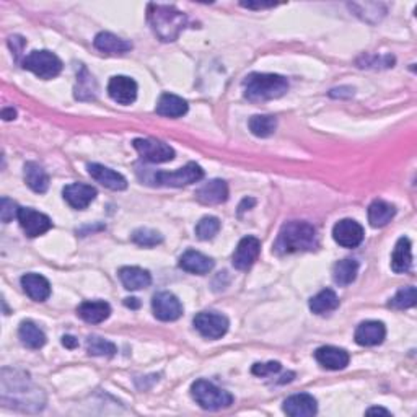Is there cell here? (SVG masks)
Masks as SVG:
<instances>
[{
    "mask_svg": "<svg viewBox=\"0 0 417 417\" xmlns=\"http://www.w3.org/2000/svg\"><path fill=\"white\" fill-rule=\"evenodd\" d=\"M21 287H23L25 294L35 302L48 300L51 295L49 280L39 274H25L21 278Z\"/></svg>",
    "mask_w": 417,
    "mask_h": 417,
    "instance_id": "21",
    "label": "cell"
},
{
    "mask_svg": "<svg viewBox=\"0 0 417 417\" xmlns=\"http://www.w3.org/2000/svg\"><path fill=\"white\" fill-rule=\"evenodd\" d=\"M155 318L160 321H176L183 315V305L170 292H159L152 300Z\"/></svg>",
    "mask_w": 417,
    "mask_h": 417,
    "instance_id": "11",
    "label": "cell"
},
{
    "mask_svg": "<svg viewBox=\"0 0 417 417\" xmlns=\"http://www.w3.org/2000/svg\"><path fill=\"white\" fill-rule=\"evenodd\" d=\"M19 337L21 344L28 349H41L46 344V334L33 321H23L20 324Z\"/></svg>",
    "mask_w": 417,
    "mask_h": 417,
    "instance_id": "29",
    "label": "cell"
},
{
    "mask_svg": "<svg viewBox=\"0 0 417 417\" xmlns=\"http://www.w3.org/2000/svg\"><path fill=\"white\" fill-rule=\"evenodd\" d=\"M132 145L139 152V155L150 163H167L174 159V150L162 140L135 139Z\"/></svg>",
    "mask_w": 417,
    "mask_h": 417,
    "instance_id": "7",
    "label": "cell"
},
{
    "mask_svg": "<svg viewBox=\"0 0 417 417\" xmlns=\"http://www.w3.org/2000/svg\"><path fill=\"white\" fill-rule=\"evenodd\" d=\"M196 199L206 206L222 204L228 199V184L223 179H212L196 191Z\"/></svg>",
    "mask_w": 417,
    "mask_h": 417,
    "instance_id": "18",
    "label": "cell"
},
{
    "mask_svg": "<svg viewBox=\"0 0 417 417\" xmlns=\"http://www.w3.org/2000/svg\"><path fill=\"white\" fill-rule=\"evenodd\" d=\"M248 126H250V131L256 137H269V135L274 134L275 127H278V120L269 115H256L251 117Z\"/></svg>",
    "mask_w": 417,
    "mask_h": 417,
    "instance_id": "33",
    "label": "cell"
},
{
    "mask_svg": "<svg viewBox=\"0 0 417 417\" xmlns=\"http://www.w3.org/2000/svg\"><path fill=\"white\" fill-rule=\"evenodd\" d=\"M284 413L292 417H310L315 416L318 411V403L312 394L300 393L287 398L284 401Z\"/></svg>",
    "mask_w": 417,
    "mask_h": 417,
    "instance_id": "15",
    "label": "cell"
},
{
    "mask_svg": "<svg viewBox=\"0 0 417 417\" xmlns=\"http://www.w3.org/2000/svg\"><path fill=\"white\" fill-rule=\"evenodd\" d=\"M315 248H318L317 228L308 222L294 221L280 228L274 251L278 255H292V253L312 251Z\"/></svg>",
    "mask_w": 417,
    "mask_h": 417,
    "instance_id": "1",
    "label": "cell"
},
{
    "mask_svg": "<svg viewBox=\"0 0 417 417\" xmlns=\"http://www.w3.org/2000/svg\"><path fill=\"white\" fill-rule=\"evenodd\" d=\"M388 305L394 310L413 308L416 305V287L409 285L404 287L401 290H398V294L391 298Z\"/></svg>",
    "mask_w": 417,
    "mask_h": 417,
    "instance_id": "35",
    "label": "cell"
},
{
    "mask_svg": "<svg viewBox=\"0 0 417 417\" xmlns=\"http://www.w3.org/2000/svg\"><path fill=\"white\" fill-rule=\"evenodd\" d=\"M87 351L90 356L112 357L116 354V346L100 336H90L87 341Z\"/></svg>",
    "mask_w": 417,
    "mask_h": 417,
    "instance_id": "34",
    "label": "cell"
},
{
    "mask_svg": "<svg viewBox=\"0 0 417 417\" xmlns=\"http://www.w3.org/2000/svg\"><path fill=\"white\" fill-rule=\"evenodd\" d=\"M332 238L344 248H356L364 241V228L352 218H344L332 228Z\"/></svg>",
    "mask_w": 417,
    "mask_h": 417,
    "instance_id": "10",
    "label": "cell"
},
{
    "mask_svg": "<svg viewBox=\"0 0 417 417\" xmlns=\"http://www.w3.org/2000/svg\"><path fill=\"white\" fill-rule=\"evenodd\" d=\"M124 303H126V307H131V308H139V305H140V303L137 302V298H126Z\"/></svg>",
    "mask_w": 417,
    "mask_h": 417,
    "instance_id": "45",
    "label": "cell"
},
{
    "mask_svg": "<svg viewBox=\"0 0 417 417\" xmlns=\"http://www.w3.org/2000/svg\"><path fill=\"white\" fill-rule=\"evenodd\" d=\"M221 230V221L217 217H204L196 225V235L199 240H212Z\"/></svg>",
    "mask_w": 417,
    "mask_h": 417,
    "instance_id": "36",
    "label": "cell"
},
{
    "mask_svg": "<svg viewBox=\"0 0 417 417\" xmlns=\"http://www.w3.org/2000/svg\"><path fill=\"white\" fill-rule=\"evenodd\" d=\"M132 241L134 243H137L139 246L152 248V246L160 245L163 241V236L159 232H155V230L139 228L132 233Z\"/></svg>",
    "mask_w": 417,
    "mask_h": 417,
    "instance_id": "37",
    "label": "cell"
},
{
    "mask_svg": "<svg viewBox=\"0 0 417 417\" xmlns=\"http://www.w3.org/2000/svg\"><path fill=\"white\" fill-rule=\"evenodd\" d=\"M255 204H256V201H255V199H245V201L240 204V212H241V211H246V208H250V207H253Z\"/></svg>",
    "mask_w": 417,
    "mask_h": 417,
    "instance_id": "44",
    "label": "cell"
},
{
    "mask_svg": "<svg viewBox=\"0 0 417 417\" xmlns=\"http://www.w3.org/2000/svg\"><path fill=\"white\" fill-rule=\"evenodd\" d=\"M62 344H64L65 347H69V349H74V347H77V346H78V341L75 339L74 336H64V337H62Z\"/></svg>",
    "mask_w": 417,
    "mask_h": 417,
    "instance_id": "41",
    "label": "cell"
},
{
    "mask_svg": "<svg viewBox=\"0 0 417 417\" xmlns=\"http://www.w3.org/2000/svg\"><path fill=\"white\" fill-rule=\"evenodd\" d=\"M62 194H64V199L72 208L83 211V208H87L95 201V197H97V189L88 184L74 183L65 186Z\"/></svg>",
    "mask_w": 417,
    "mask_h": 417,
    "instance_id": "14",
    "label": "cell"
},
{
    "mask_svg": "<svg viewBox=\"0 0 417 417\" xmlns=\"http://www.w3.org/2000/svg\"><path fill=\"white\" fill-rule=\"evenodd\" d=\"M147 20L157 38L162 41H174L188 23V19L173 5L150 4L147 9Z\"/></svg>",
    "mask_w": 417,
    "mask_h": 417,
    "instance_id": "2",
    "label": "cell"
},
{
    "mask_svg": "<svg viewBox=\"0 0 417 417\" xmlns=\"http://www.w3.org/2000/svg\"><path fill=\"white\" fill-rule=\"evenodd\" d=\"M155 111L159 112L160 116L181 117L183 115L188 112V103H186L183 98L176 97V95L163 93L159 100V103H157Z\"/></svg>",
    "mask_w": 417,
    "mask_h": 417,
    "instance_id": "27",
    "label": "cell"
},
{
    "mask_svg": "<svg viewBox=\"0 0 417 417\" xmlns=\"http://www.w3.org/2000/svg\"><path fill=\"white\" fill-rule=\"evenodd\" d=\"M88 173L93 179H97L100 184H103L105 188L111 191H124L127 188L126 178L121 173L111 170V168L105 165H100V163H90Z\"/></svg>",
    "mask_w": 417,
    "mask_h": 417,
    "instance_id": "16",
    "label": "cell"
},
{
    "mask_svg": "<svg viewBox=\"0 0 417 417\" xmlns=\"http://www.w3.org/2000/svg\"><path fill=\"white\" fill-rule=\"evenodd\" d=\"M241 7H246V9H253V10H263V9H273V7H278V4H264V2H241Z\"/></svg>",
    "mask_w": 417,
    "mask_h": 417,
    "instance_id": "40",
    "label": "cell"
},
{
    "mask_svg": "<svg viewBox=\"0 0 417 417\" xmlns=\"http://www.w3.org/2000/svg\"><path fill=\"white\" fill-rule=\"evenodd\" d=\"M179 268L186 270V273L204 275L213 269V261L199 251L188 250L181 258H179Z\"/></svg>",
    "mask_w": 417,
    "mask_h": 417,
    "instance_id": "22",
    "label": "cell"
},
{
    "mask_svg": "<svg viewBox=\"0 0 417 417\" xmlns=\"http://www.w3.org/2000/svg\"><path fill=\"white\" fill-rule=\"evenodd\" d=\"M19 212L20 207L16 206V202H14L9 197H2V204H0V218H2L4 223L12 222L14 218H19Z\"/></svg>",
    "mask_w": 417,
    "mask_h": 417,
    "instance_id": "38",
    "label": "cell"
},
{
    "mask_svg": "<svg viewBox=\"0 0 417 417\" xmlns=\"http://www.w3.org/2000/svg\"><path fill=\"white\" fill-rule=\"evenodd\" d=\"M259 253H261V241H259L256 236H245L243 240H240V243L233 253L232 263L235 269H250L253 264L256 263Z\"/></svg>",
    "mask_w": 417,
    "mask_h": 417,
    "instance_id": "12",
    "label": "cell"
},
{
    "mask_svg": "<svg viewBox=\"0 0 417 417\" xmlns=\"http://www.w3.org/2000/svg\"><path fill=\"white\" fill-rule=\"evenodd\" d=\"M283 369L280 367L279 362H268V364H255L253 365V375L256 376H268V375H274Z\"/></svg>",
    "mask_w": 417,
    "mask_h": 417,
    "instance_id": "39",
    "label": "cell"
},
{
    "mask_svg": "<svg viewBox=\"0 0 417 417\" xmlns=\"http://www.w3.org/2000/svg\"><path fill=\"white\" fill-rule=\"evenodd\" d=\"M2 117L5 121H12L16 117V111L14 108H4L2 110Z\"/></svg>",
    "mask_w": 417,
    "mask_h": 417,
    "instance_id": "42",
    "label": "cell"
},
{
    "mask_svg": "<svg viewBox=\"0 0 417 417\" xmlns=\"http://www.w3.org/2000/svg\"><path fill=\"white\" fill-rule=\"evenodd\" d=\"M396 213V208L386 201L376 199L369 207V222L374 228H381L391 222V218Z\"/></svg>",
    "mask_w": 417,
    "mask_h": 417,
    "instance_id": "26",
    "label": "cell"
},
{
    "mask_svg": "<svg viewBox=\"0 0 417 417\" xmlns=\"http://www.w3.org/2000/svg\"><path fill=\"white\" fill-rule=\"evenodd\" d=\"M95 48L101 53L108 54V56H122L126 54L127 51L132 49V44L126 41V39H122L120 36L112 35V33L108 31H103V33H98L97 38H95Z\"/></svg>",
    "mask_w": 417,
    "mask_h": 417,
    "instance_id": "20",
    "label": "cell"
},
{
    "mask_svg": "<svg viewBox=\"0 0 417 417\" xmlns=\"http://www.w3.org/2000/svg\"><path fill=\"white\" fill-rule=\"evenodd\" d=\"M110 97L120 105H131L137 98V83L126 75L112 77L108 83Z\"/></svg>",
    "mask_w": 417,
    "mask_h": 417,
    "instance_id": "13",
    "label": "cell"
},
{
    "mask_svg": "<svg viewBox=\"0 0 417 417\" xmlns=\"http://www.w3.org/2000/svg\"><path fill=\"white\" fill-rule=\"evenodd\" d=\"M120 279L127 290H140L152 284L149 270L137 266H126L120 269Z\"/></svg>",
    "mask_w": 417,
    "mask_h": 417,
    "instance_id": "23",
    "label": "cell"
},
{
    "mask_svg": "<svg viewBox=\"0 0 417 417\" xmlns=\"http://www.w3.org/2000/svg\"><path fill=\"white\" fill-rule=\"evenodd\" d=\"M359 273V263L354 259H342L337 261L332 268V279L334 283L341 287L351 285L357 278Z\"/></svg>",
    "mask_w": 417,
    "mask_h": 417,
    "instance_id": "30",
    "label": "cell"
},
{
    "mask_svg": "<svg viewBox=\"0 0 417 417\" xmlns=\"http://www.w3.org/2000/svg\"><path fill=\"white\" fill-rule=\"evenodd\" d=\"M386 337V328L381 321H364L356 329V342L359 346H379Z\"/></svg>",
    "mask_w": 417,
    "mask_h": 417,
    "instance_id": "17",
    "label": "cell"
},
{
    "mask_svg": "<svg viewBox=\"0 0 417 417\" xmlns=\"http://www.w3.org/2000/svg\"><path fill=\"white\" fill-rule=\"evenodd\" d=\"M245 97L251 101H269L284 97L289 90L287 78L278 74H250L243 80Z\"/></svg>",
    "mask_w": 417,
    "mask_h": 417,
    "instance_id": "3",
    "label": "cell"
},
{
    "mask_svg": "<svg viewBox=\"0 0 417 417\" xmlns=\"http://www.w3.org/2000/svg\"><path fill=\"white\" fill-rule=\"evenodd\" d=\"M191 393H193L196 403L199 404L202 409L207 411L225 409L233 403L232 394L206 380L194 381L193 386H191Z\"/></svg>",
    "mask_w": 417,
    "mask_h": 417,
    "instance_id": "4",
    "label": "cell"
},
{
    "mask_svg": "<svg viewBox=\"0 0 417 417\" xmlns=\"http://www.w3.org/2000/svg\"><path fill=\"white\" fill-rule=\"evenodd\" d=\"M204 178V170L197 163H188L176 171H159L154 174V184L167 186V188H183V186L201 181Z\"/></svg>",
    "mask_w": 417,
    "mask_h": 417,
    "instance_id": "6",
    "label": "cell"
},
{
    "mask_svg": "<svg viewBox=\"0 0 417 417\" xmlns=\"http://www.w3.org/2000/svg\"><path fill=\"white\" fill-rule=\"evenodd\" d=\"M97 82L93 75L87 70V67H80V72L77 74V87H75V98L80 101H88L97 98Z\"/></svg>",
    "mask_w": 417,
    "mask_h": 417,
    "instance_id": "31",
    "label": "cell"
},
{
    "mask_svg": "<svg viewBox=\"0 0 417 417\" xmlns=\"http://www.w3.org/2000/svg\"><path fill=\"white\" fill-rule=\"evenodd\" d=\"M413 268V250H411V241L408 238H399L394 246L391 256V269L396 274H404Z\"/></svg>",
    "mask_w": 417,
    "mask_h": 417,
    "instance_id": "25",
    "label": "cell"
},
{
    "mask_svg": "<svg viewBox=\"0 0 417 417\" xmlns=\"http://www.w3.org/2000/svg\"><path fill=\"white\" fill-rule=\"evenodd\" d=\"M21 64H23L26 70H31L33 74L39 78H44V80L58 77L62 70V60L54 53L46 49L31 51Z\"/></svg>",
    "mask_w": 417,
    "mask_h": 417,
    "instance_id": "5",
    "label": "cell"
},
{
    "mask_svg": "<svg viewBox=\"0 0 417 417\" xmlns=\"http://www.w3.org/2000/svg\"><path fill=\"white\" fill-rule=\"evenodd\" d=\"M19 222L30 238H35V236L46 233L53 228V222H51L46 213H41L30 207H20Z\"/></svg>",
    "mask_w": 417,
    "mask_h": 417,
    "instance_id": "9",
    "label": "cell"
},
{
    "mask_svg": "<svg viewBox=\"0 0 417 417\" xmlns=\"http://www.w3.org/2000/svg\"><path fill=\"white\" fill-rule=\"evenodd\" d=\"M77 313H78V317H80L83 321H87V323L98 324V323H103L105 320L110 318L111 307H110V303L101 302V300L83 302L82 305L77 308Z\"/></svg>",
    "mask_w": 417,
    "mask_h": 417,
    "instance_id": "24",
    "label": "cell"
},
{
    "mask_svg": "<svg viewBox=\"0 0 417 417\" xmlns=\"http://www.w3.org/2000/svg\"><path fill=\"white\" fill-rule=\"evenodd\" d=\"M25 181L35 193H46L49 188V176L44 171L41 165H38L35 162H28L25 165Z\"/></svg>",
    "mask_w": 417,
    "mask_h": 417,
    "instance_id": "28",
    "label": "cell"
},
{
    "mask_svg": "<svg viewBox=\"0 0 417 417\" xmlns=\"http://www.w3.org/2000/svg\"><path fill=\"white\" fill-rule=\"evenodd\" d=\"M337 307H339V298H337V295L331 289L321 290L320 294H317L310 300V310L317 315L331 313Z\"/></svg>",
    "mask_w": 417,
    "mask_h": 417,
    "instance_id": "32",
    "label": "cell"
},
{
    "mask_svg": "<svg viewBox=\"0 0 417 417\" xmlns=\"http://www.w3.org/2000/svg\"><path fill=\"white\" fill-rule=\"evenodd\" d=\"M315 359L318 360L321 367L328 370H342L349 365V354L344 349L334 346H323L317 349Z\"/></svg>",
    "mask_w": 417,
    "mask_h": 417,
    "instance_id": "19",
    "label": "cell"
},
{
    "mask_svg": "<svg viewBox=\"0 0 417 417\" xmlns=\"http://www.w3.org/2000/svg\"><path fill=\"white\" fill-rule=\"evenodd\" d=\"M367 414H369V416H374V414H383V416H391V413H390V411H386V409H383V408H370V409L367 411Z\"/></svg>",
    "mask_w": 417,
    "mask_h": 417,
    "instance_id": "43",
    "label": "cell"
},
{
    "mask_svg": "<svg viewBox=\"0 0 417 417\" xmlns=\"http://www.w3.org/2000/svg\"><path fill=\"white\" fill-rule=\"evenodd\" d=\"M194 328L206 339H218L228 331V320L221 313L202 312L194 318Z\"/></svg>",
    "mask_w": 417,
    "mask_h": 417,
    "instance_id": "8",
    "label": "cell"
}]
</instances>
